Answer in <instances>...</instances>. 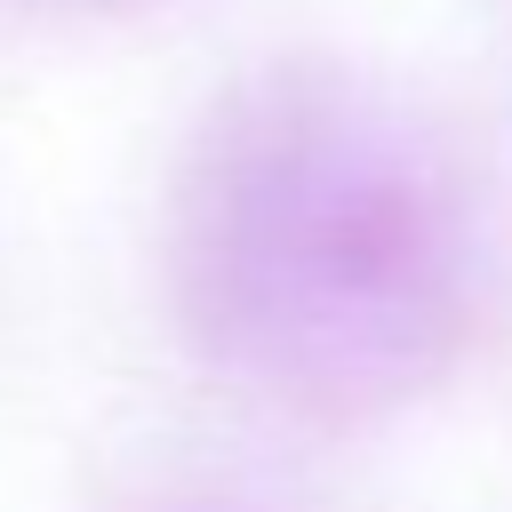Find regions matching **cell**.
<instances>
[{
	"label": "cell",
	"mask_w": 512,
	"mask_h": 512,
	"mask_svg": "<svg viewBox=\"0 0 512 512\" xmlns=\"http://www.w3.org/2000/svg\"><path fill=\"white\" fill-rule=\"evenodd\" d=\"M248 304L312 392L400 400L472 328L456 184L344 104H296L248 152Z\"/></svg>",
	"instance_id": "cell-1"
}]
</instances>
